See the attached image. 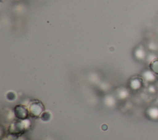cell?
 <instances>
[{
	"instance_id": "obj_6",
	"label": "cell",
	"mask_w": 158,
	"mask_h": 140,
	"mask_svg": "<svg viewBox=\"0 0 158 140\" xmlns=\"http://www.w3.org/2000/svg\"><path fill=\"white\" fill-rule=\"evenodd\" d=\"M143 77L146 80L149 82H154L156 79V75L153 73L151 70L145 71L143 74Z\"/></svg>"
},
{
	"instance_id": "obj_2",
	"label": "cell",
	"mask_w": 158,
	"mask_h": 140,
	"mask_svg": "<svg viewBox=\"0 0 158 140\" xmlns=\"http://www.w3.org/2000/svg\"><path fill=\"white\" fill-rule=\"evenodd\" d=\"M29 115L33 118H38L41 116L45 110L43 103L38 99H33L30 102L28 107Z\"/></svg>"
},
{
	"instance_id": "obj_4",
	"label": "cell",
	"mask_w": 158,
	"mask_h": 140,
	"mask_svg": "<svg viewBox=\"0 0 158 140\" xmlns=\"http://www.w3.org/2000/svg\"><path fill=\"white\" fill-rule=\"evenodd\" d=\"M143 84L142 78L139 77H136L132 79L130 82V86L133 90H138L141 88Z\"/></svg>"
},
{
	"instance_id": "obj_3",
	"label": "cell",
	"mask_w": 158,
	"mask_h": 140,
	"mask_svg": "<svg viewBox=\"0 0 158 140\" xmlns=\"http://www.w3.org/2000/svg\"><path fill=\"white\" fill-rule=\"evenodd\" d=\"M14 113L15 117L19 120L27 119L29 116L28 108L22 104H17L14 107Z\"/></svg>"
},
{
	"instance_id": "obj_7",
	"label": "cell",
	"mask_w": 158,
	"mask_h": 140,
	"mask_svg": "<svg viewBox=\"0 0 158 140\" xmlns=\"http://www.w3.org/2000/svg\"><path fill=\"white\" fill-rule=\"evenodd\" d=\"M149 69L156 76H158V58H154L150 62Z\"/></svg>"
},
{
	"instance_id": "obj_1",
	"label": "cell",
	"mask_w": 158,
	"mask_h": 140,
	"mask_svg": "<svg viewBox=\"0 0 158 140\" xmlns=\"http://www.w3.org/2000/svg\"><path fill=\"white\" fill-rule=\"evenodd\" d=\"M31 122L27 119L17 120L12 122L7 128V133L14 137H20L25 134L30 128Z\"/></svg>"
},
{
	"instance_id": "obj_5",
	"label": "cell",
	"mask_w": 158,
	"mask_h": 140,
	"mask_svg": "<svg viewBox=\"0 0 158 140\" xmlns=\"http://www.w3.org/2000/svg\"><path fill=\"white\" fill-rule=\"evenodd\" d=\"M147 114L148 117L152 120H158V107H151L147 110Z\"/></svg>"
}]
</instances>
